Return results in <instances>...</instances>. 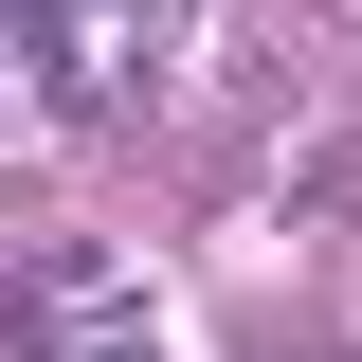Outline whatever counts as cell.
<instances>
[{"mask_svg":"<svg viewBox=\"0 0 362 362\" xmlns=\"http://www.w3.org/2000/svg\"><path fill=\"white\" fill-rule=\"evenodd\" d=\"M37 290H54V308H90V326H109V308H145V272H127V254H90V235H54V254H37Z\"/></svg>","mask_w":362,"mask_h":362,"instance_id":"1","label":"cell"},{"mask_svg":"<svg viewBox=\"0 0 362 362\" xmlns=\"http://www.w3.org/2000/svg\"><path fill=\"white\" fill-rule=\"evenodd\" d=\"M73 362H181V344H163L145 308H109V344H73Z\"/></svg>","mask_w":362,"mask_h":362,"instance_id":"2","label":"cell"}]
</instances>
